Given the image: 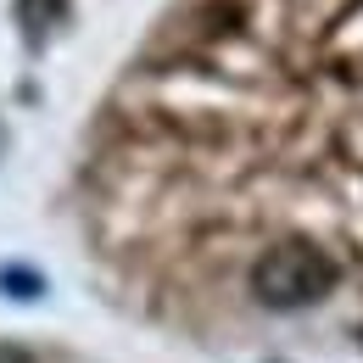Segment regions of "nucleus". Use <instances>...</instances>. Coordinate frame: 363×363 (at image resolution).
Here are the masks:
<instances>
[{
  "label": "nucleus",
  "instance_id": "obj_2",
  "mask_svg": "<svg viewBox=\"0 0 363 363\" xmlns=\"http://www.w3.org/2000/svg\"><path fill=\"white\" fill-rule=\"evenodd\" d=\"M0 291H6V296H40L45 285H40L34 269H0Z\"/></svg>",
  "mask_w": 363,
  "mask_h": 363
},
{
  "label": "nucleus",
  "instance_id": "obj_1",
  "mask_svg": "<svg viewBox=\"0 0 363 363\" xmlns=\"http://www.w3.org/2000/svg\"><path fill=\"white\" fill-rule=\"evenodd\" d=\"M335 291V257L313 240H274L252 269V296L274 313L313 308Z\"/></svg>",
  "mask_w": 363,
  "mask_h": 363
},
{
  "label": "nucleus",
  "instance_id": "obj_3",
  "mask_svg": "<svg viewBox=\"0 0 363 363\" xmlns=\"http://www.w3.org/2000/svg\"><path fill=\"white\" fill-rule=\"evenodd\" d=\"M0 363H34V358H28L23 347H0Z\"/></svg>",
  "mask_w": 363,
  "mask_h": 363
}]
</instances>
